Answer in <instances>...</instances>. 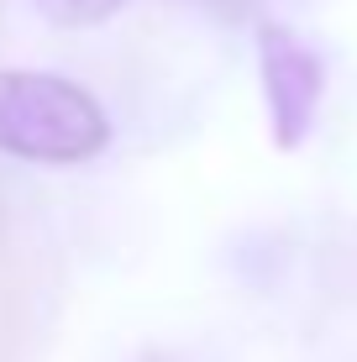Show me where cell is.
<instances>
[{"instance_id": "cell-1", "label": "cell", "mask_w": 357, "mask_h": 362, "mask_svg": "<svg viewBox=\"0 0 357 362\" xmlns=\"http://www.w3.org/2000/svg\"><path fill=\"white\" fill-rule=\"evenodd\" d=\"M110 142V121L58 74L0 69V153L32 163H84Z\"/></svg>"}, {"instance_id": "cell-2", "label": "cell", "mask_w": 357, "mask_h": 362, "mask_svg": "<svg viewBox=\"0 0 357 362\" xmlns=\"http://www.w3.org/2000/svg\"><path fill=\"white\" fill-rule=\"evenodd\" d=\"M257 64H263V95H268L274 142L289 153V147H300L315 127L326 69L289 27H274V21L257 27Z\"/></svg>"}, {"instance_id": "cell-3", "label": "cell", "mask_w": 357, "mask_h": 362, "mask_svg": "<svg viewBox=\"0 0 357 362\" xmlns=\"http://www.w3.org/2000/svg\"><path fill=\"white\" fill-rule=\"evenodd\" d=\"M121 6H127V0H47V11H53L58 21H74V27L105 21V16H116Z\"/></svg>"}, {"instance_id": "cell-4", "label": "cell", "mask_w": 357, "mask_h": 362, "mask_svg": "<svg viewBox=\"0 0 357 362\" xmlns=\"http://www.w3.org/2000/svg\"><path fill=\"white\" fill-rule=\"evenodd\" d=\"M21 346V305L11 294H0V362H11Z\"/></svg>"}, {"instance_id": "cell-5", "label": "cell", "mask_w": 357, "mask_h": 362, "mask_svg": "<svg viewBox=\"0 0 357 362\" xmlns=\"http://www.w3.org/2000/svg\"><path fill=\"white\" fill-rule=\"evenodd\" d=\"M205 6H216V11H231V16H237V11H247L252 0H205Z\"/></svg>"}, {"instance_id": "cell-6", "label": "cell", "mask_w": 357, "mask_h": 362, "mask_svg": "<svg viewBox=\"0 0 357 362\" xmlns=\"http://www.w3.org/2000/svg\"><path fill=\"white\" fill-rule=\"evenodd\" d=\"M0 236H6V199H0Z\"/></svg>"}, {"instance_id": "cell-7", "label": "cell", "mask_w": 357, "mask_h": 362, "mask_svg": "<svg viewBox=\"0 0 357 362\" xmlns=\"http://www.w3.org/2000/svg\"><path fill=\"white\" fill-rule=\"evenodd\" d=\"M153 362H158V357H153Z\"/></svg>"}]
</instances>
